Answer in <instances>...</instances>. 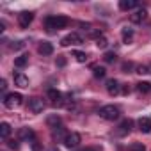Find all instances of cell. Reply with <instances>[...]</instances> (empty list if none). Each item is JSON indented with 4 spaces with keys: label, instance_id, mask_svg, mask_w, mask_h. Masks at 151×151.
Segmentation results:
<instances>
[{
    "label": "cell",
    "instance_id": "obj_21",
    "mask_svg": "<svg viewBox=\"0 0 151 151\" xmlns=\"http://www.w3.org/2000/svg\"><path fill=\"white\" fill-rule=\"evenodd\" d=\"M149 89H151V84H149V82H139V84H137V91L142 93V94L149 93Z\"/></svg>",
    "mask_w": 151,
    "mask_h": 151
},
{
    "label": "cell",
    "instance_id": "obj_19",
    "mask_svg": "<svg viewBox=\"0 0 151 151\" xmlns=\"http://www.w3.org/2000/svg\"><path fill=\"white\" fill-rule=\"evenodd\" d=\"M9 135H11V124L9 123H2V124H0V137L7 139Z\"/></svg>",
    "mask_w": 151,
    "mask_h": 151
},
{
    "label": "cell",
    "instance_id": "obj_36",
    "mask_svg": "<svg viewBox=\"0 0 151 151\" xmlns=\"http://www.w3.org/2000/svg\"><path fill=\"white\" fill-rule=\"evenodd\" d=\"M147 71H149V73H151V66H147Z\"/></svg>",
    "mask_w": 151,
    "mask_h": 151
},
{
    "label": "cell",
    "instance_id": "obj_29",
    "mask_svg": "<svg viewBox=\"0 0 151 151\" xmlns=\"http://www.w3.org/2000/svg\"><path fill=\"white\" fill-rule=\"evenodd\" d=\"M7 146H9L11 149H18V147H20V144H18L16 140H7Z\"/></svg>",
    "mask_w": 151,
    "mask_h": 151
},
{
    "label": "cell",
    "instance_id": "obj_8",
    "mask_svg": "<svg viewBox=\"0 0 151 151\" xmlns=\"http://www.w3.org/2000/svg\"><path fill=\"white\" fill-rule=\"evenodd\" d=\"M29 109H30V112L39 114V112H43L45 103H43V100H41V98H30V100H29Z\"/></svg>",
    "mask_w": 151,
    "mask_h": 151
},
{
    "label": "cell",
    "instance_id": "obj_12",
    "mask_svg": "<svg viewBox=\"0 0 151 151\" xmlns=\"http://www.w3.org/2000/svg\"><path fill=\"white\" fill-rule=\"evenodd\" d=\"M146 16H147V11L142 7V9H139V11H135L132 16H130V22L132 23H140L142 20H146Z\"/></svg>",
    "mask_w": 151,
    "mask_h": 151
},
{
    "label": "cell",
    "instance_id": "obj_6",
    "mask_svg": "<svg viewBox=\"0 0 151 151\" xmlns=\"http://www.w3.org/2000/svg\"><path fill=\"white\" fill-rule=\"evenodd\" d=\"M62 98H64V96H62L60 91H57V89H50V91H48V100H50V103H52L53 107H60V105L64 103Z\"/></svg>",
    "mask_w": 151,
    "mask_h": 151
},
{
    "label": "cell",
    "instance_id": "obj_18",
    "mask_svg": "<svg viewBox=\"0 0 151 151\" xmlns=\"http://www.w3.org/2000/svg\"><path fill=\"white\" fill-rule=\"evenodd\" d=\"M46 124H48L52 130H55V128L60 126V117H59V116H50V117L46 119Z\"/></svg>",
    "mask_w": 151,
    "mask_h": 151
},
{
    "label": "cell",
    "instance_id": "obj_2",
    "mask_svg": "<svg viewBox=\"0 0 151 151\" xmlns=\"http://www.w3.org/2000/svg\"><path fill=\"white\" fill-rule=\"evenodd\" d=\"M98 114H100V117H103V119H107V121H114V119L119 117V109H117L116 105H105V107L100 109Z\"/></svg>",
    "mask_w": 151,
    "mask_h": 151
},
{
    "label": "cell",
    "instance_id": "obj_15",
    "mask_svg": "<svg viewBox=\"0 0 151 151\" xmlns=\"http://www.w3.org/2000/svg\"><path fill=\"white\" fill-rule=\"evenodd\" d=\"M14 84L18 86V87H29V78L25 77L23 73H14Z\"/></svg>",
    "mask_w": 151,
    "mask_h": 151
},
{
    "label": "cell",
    "instance_id": "obj_5",
    "mask_svg": "<svg viewBox=\"0 0 151 151\" xmlns=\"http://www.w3.org/2000/svg\"><path fill=\"white\" fill-rule=\"evenodd\" d=\"M84 43V39H82V36L80 34H77V32H71V34H68L66 37H62L60 39V45L62 46H69V45H82Z\"/></svg>",
    "mask_w": 151,
    "mask_h": 151
},
{
    "label": "cell",
    "instance_id": "obj_13",
    "mask_svg": "<svg viewBox=\"0 0 151 151\" xmlns=\"http://www.w3.org/2000/svg\"><path fill=\"white\" fill-rule=\"evenodd\" d=\"M137 124H139V130H140L142 133H149V132H151V119H149V117H140V119L137 121Z\"/></svg>",
    "mask_w": 151,
    "mask_h": 151
},
{
    "label": "cell",
    "instance_id": "obj_27",
    "mask_svg": "<svg viewBox=\"0 0 151 151\" xmlns=\"http://www.w3.org/2000/svg\"><path fill=\"white\" fill-rule=\"evenodd\" d=\"M103 59H105V62H114V60H116V53H114V52H107V53L103 55Z\"/></svg>",
    "mask_w": 151,
    "mask_h": 151
},
{
    "label": "cell",
    "instance_id": "obj_14",
    "mask_svg": "<svg viewBox=\"0 0 151 151\" xmlns=\"http://www.w3.org/2000/svg\"><path fill=\"white\" fill-rule=\"evenodd\" d=\"M37 52H39L41 55H52V53H53V45L48 43V41H43V43L37 46Z\"/></svg>",
    "mask_w": 151,
    "mask_h": 151
},
{
    "label": "cell",
    "instance_id": "obj_28",
    "mask_svg": "<svg viewBox=\"0 0 151 151\" xmlns=\"http://www.w3.org/2000/svg\"><path fill=\"white\" fill-rule=\"evenodd\" d=\"M137 73H139V75H144V73H149V71H147V66H137Z\"/></svg>",
    "mask_w": 151,
    "mask_h": 151
},
{
    "label": "cell",
    "instance_id": "obj_16",
    "mask_svg": "<svg viewBox=\"0 0 151 151\" xmlns=\"http://www.w3.org/2000/svg\"><path fill=\"white\" fill-rule=\"evenodd\" d=\"M133 7H137V0H121L119 2V9L123 11H130Z\"/></svg>",
    "mask_w": 151,
    "mask_h": 151
},
{
    "label": "cell",
    "instance_id": "obj_3",
    "mask_svg": "<svg viewBox=\"0 0 151 151\" xmlns=\"http://www.w3.org/2000/svg\"><path fill=\"white\" fill-rule=\"evenodd\" d=\"M22 101H23V96H22L20 93H9V94H6V96H4V105H6L7 109L20 107V105H22Z\"/></svg>",
    "mask_w": 151,
    "mask_h": 151
},
{
    "label": "cell",
    "instance_id": "obj_34",
    "mask_svg": "<svg viewBox=\"0 0 151 151\" xmlns=\"http://www.w3.org/2000/svg\"><path fill=\"white\" fill-rule=\"evenodd\" d=\"M84 151H98V149H96V147H86Z\"/></svg>",
    "mask_w": 151,
    "mask_h": 151
},
{
    "label": "cell",
    "instance_id": "obj_1",
    "mask_svg": "<svg viewBox=\"0 0 151 151\" xmlns=\"http://www.w3.org/2000/svg\"><path fill=\"white\" fill-rule=\"evenodd\" d=\"M68 23H69V20H68L66 16H48V18L45 20V27H46L48 32L60 30V29L68 27Z\"/></svg>",
    "mask_w": 151,
    "mask_h": 151
},
{
    "label": "cell",
    "instance_id": "obj_31",
    "mask_svg": "<svg viewBox=\"0 0 151 151\" xmlns=\"http://www.w3.org/2000/svg\"><path fill=\"white\" fill-rule=\"evenodd\" d=\"M0 89H2V91H6V89H7V82H6V80L0 82Z\"/></svg>",
    "mask_w": 151,
    "mask_h": 151
},
{
    "label": "cell",
    "instance_id": "obj_33",
    "mask_svg": "<svg viewBox=\"0 0 151 151\" xmlns=\"http://www.w3.org/2000/svg\"><path fill=\"white\" fill-rule=\"evenodd\" d=\"M130 93V87L128 86H123V94H128Z\"/></svg>",
    "mask_w": 151,
    "mask_h": 151
},
{
    "label": "cell",
    "instance_id": "obj_17",
    "mask_svg": "<svg viewBox=\"0 0 151 151\" xmlns=\"http://www.w3.org/2000/svg\"><path fill=\"white\" fill-rule=\"evenodd\" d=\"M121 36H123V43H124V45H130V43L133 41V30H132V29H123Z\"/></svg>",
    "mask_w": 151,
    "mask_h": 151
},
{
    "label": "cell",
    "instance_id": "obj_32",
    "mask_svg": "<svg viewBox=\"0 0 151 151\" xmlns=\"http://www.w3.org/2000/svg\"><path fill=\"white\" fill-rule=\"evenodd\" d=\"M130 68H132V62H124V64H123V69H124V71L130 69ZM126 73H128V71H126Z\"/></svg>",
    "mask_w": 151,
    "mask_h": 151
},
{
    "label": "cell",
    "instance_id": "obj_22",
    "mask_svg": "<svg viewBox=\"0 0 151 151\" xmlns=\"http://www.w3.org/2000/svg\"><path fill=\"white\" fill-rule=\"evenodd\" d=\"M105 73H107V71H105V68H101V66H94V68H93V75H94L96 78H103Z\"/></svg>",
    "mask_w": 151,
    "mask_h": 151
},
{
    "label": "cell",
    "instance_id": "obj_30",
    "mask_svg": "<svg viewBox=\"0 0 151 151\" xmlns=\"http://www.w3.org/2000/svg\"><path fill=\"white\" fill-rule=\"evenodd\" d=\"M55 62H57V66H64V64H66V59H64L62 55H59V59H57Z\"/></svg>",
    "mask_w": 151,
    "mask_h": 151
},
{
    "label": "cell",
    "instance_id": "obj_20",
    "mask_svg": "<svg viewBox=\"0 0 151 151\" xmlns=\"http://www.w3.org/2000/svg\"><path fill=\"white\" fill-rule=\"evenodd\" d=\"M27 64H29V55H20V57L14 59V66L16 68H25Z\"/></svg>",
    "mask_w": 151,
    "mask_h": 151
},
{
    "label": "cell",
    "instance_id": "obj_23",
    "mask_svg": "<svg viewBox=\"0 0 151 151\" xmlns=\"http://www.w3.org/2000/svg\"><path fill=\"white\" fill-rule=\"evenodd\" d=\"M73 57L77 59L78 62H86V60H87V55H86L84 52H78V50H75V52H73Z\"/></svg>",
    "mask_w": 151,
    "mask_h": 151
},
{
    "label": "cell",
    "instance_id": "obj_11",
    "mask_svg": "<svg viewBox=\"0 0 151 151\" xmlns=\"http://www.w3.org/2000/svg\"><path fill=\"white\" fill-rule=\"evenodd\" d=\"M18 139L20 140H34V130L32 128H20L18 132Z\"/></svg>",
    "mask_w": 151,
    "mask_h": 151
},
{
    "label": "cell",
    "instance_id": "obj_9",
    "mask_svg": "<svg viewBox=\"0 0 151 151\" xmlns=\"http://www.w3.org/2000/svg\"><path fill=\"white\" fill-rule=\"evenodd\" d=\"M132 126H133V121H132V119H124V121H121V124L117 126V135H119V137L128 135V133L132 132Z\"/></svg>",
    "mask_w": 151,
    "mask_h": 151
},
{
    "label": "cell",
    "instance_id": "obj_25",
    "mask_svg": "<svg viewBox=\"0 0 151 151\" xmlns=\"http://www.w3.org/2000/svg\"><path fill=\"white\" fill-rule=\"evenodd\" d=\"M96 46H98V48H101V50H103V48H107V46H109L107 37H103V36H101L100 39H96Z\"/></svg>",
    "mask_w": 151,
    "mask_h": 151
},
{
    "label": "cell",
    "instance_id": "obj_4",
    "mask_svg": "<svg viewBox=\"0 0 151 151\" xmlns=\"http://www.w3.org/2000/svg\"><path fill=\"white\" fill-rule=\"evenodd\" d=\"M80 140H82L80 133L71 132V133H68V135L64 137V146H66V147H69V149H73V147H77V146L80 144Z\"/></svg>",
    "mask_w": 151,
    "mask_h": 151
},
{
    "label": "cell",
    "instance_id": "obj_24",
    "mask_svg": "<svg viewBox=\"0 0 151 151\" xmlns=\"http://www.w3.org/2000/svg\"><path fill=\"white\" fill-rule=\"evenodd\" d=\"M130 151H146V146L142 142H133L130 146Z\"/></svg>",
    "mask_w": 151,
    "mask_h": 151
},
{
    "label": "cell",
    "instance_id": "obj_10",
    "mask_svg": "<svg viewBox=\"0 0 151 151\" xmlns=\"http://www.w3.org/2000/svg\"><path fill=\"white\" fill-rule=\"evenodd\" d=\"M107 93L110 94V96H116V94H119V82L116 80V78H110V80H107Z\"/></svg>",
    "mask_w": 151,
    "mask_h": 151
},
{
    "label": "cell",
    "instance_id": "obj_7",
    "mask_svg": "<svg viewBox=\"0 0 151 151\" xmlns=\"http://www.w3.org/2000/svg\"><path fill=\"white\" fill-rule=\"evenodd\" d=\"M32 20H34V14H32L30 11H23V13L18 14V23H20L22 29H27V27L32 23Z\"/></svg>",
    "mask_w": 151,
    "mask_h": 151
},
{
    "label": "cell",
    "instance_id": "obj_26",
    "mask_svg": "<svg viewBox=\"0 0 151 151\" xmlns=\"http://www.w3.org/2000/svg\"><path fill=\"white\" fill-rule=\"evenodd\" d=\"M30 147H32V151H41L43 149V146H41V142L39 140H30Z\"/></svg>",
    "mask_w": 151,
    "mask_h": 151
},
{
    "label": "cell",
    "instance_id": "obj_35",
    "mask_svg": "<svg viewBox=\"0 0 151 151\" xmlns=\"http://www.w3.org/2000/svg\"><path fill=\"white\" fill-rule=\"evenodd\" d=\"M48 151H59V149H57V147H52V149H48Z\"/></svg>",
    "mask_w": 151,
    "mask_h": 151
}]
</instances>
